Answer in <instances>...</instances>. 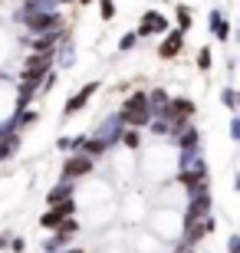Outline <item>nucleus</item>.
<instances>
[{
  "instance_id": "obj_4",
  "label": "nucleus",
  "mask_w": 240,
  "mask_h": 253,
  "mask_svg": "<svg viewBox=\"0 0 240 253\" xmlns=\"http://www.w3.org/2000/svg\"><path fill=\"white\" fill-rule=\"evenodd\" d=\"M49 66H53V53H33L23 63V76L27 79H40L43 73H49Z\"/></svg>"
},
{
  "instance_id": "obj_13",
  "label": "nucleus",
  "mask_w": 240,
  "mask_h": 253,
  "mask_svg": "<svg viewBox=\"0 0 240 253\" xmlns=\"http://www.w3.org/2000/svg\"><path fill=\"white\" fill-rule=\"evenodd\" d=\"M178 30H191V10L188 7H178Z\"/></svg>"
},
{
  "instance_id": "obj_9",
  "label": "nucleus",
  "mask_w": 240,
  "mask_h": 253,
  "mask_svg": "<svg viewBox=\"0 0 240 253\" xmlns=\"http://www.w3.org/2000/svg\"><path fill=\"white\" fill-rule=\"evenodd\" d=\"M17 145H20L17 135H3V138H0V158H10V155L17 151Z\"/></svg>"
},
{
  "instance_id": "obj_16",
  "label": "nucleus",
  "mask_w": 240,
  "mask_h": 253,
  "mask_svg": "<svg viewBox=\"0 0 240 253\" xmlns=\"http://www.w3.org/2000/svg\"><path fill=\"white\" fill-rule=\"evenodd\" d=\"M197 66H201V69H211V49H207V46L197 53Z\"/></svg>"
},
{
  "instance_id": "obj_2",
  "label": "nucleus",
  "mask_w": 240,
  "mask_h": 253,
  "mask_svg": "<svg viewBox=\"0 0 240 253\" xmlns=\"http://www.w3.org/2000/svg\"><path fill=\"white\" fill-rule=\"evenodd\" d=\"M161 112H165V119H168V122L185 125L188 119L194 115V102H191V99H175V102H168L165 109H161Z\"/></svg>"
},
{
  "instance_id": "obj_22",
  "label": "nucleus",
  "mask_w": 240,
  "mask_h": 253,
  "mask_svg": "<svg viewBox=\"0 0 240 253\" xmlns=\"http://www.w3.org/2000/svg\"><path fill=\"white\" fill-rule=\"evenodd\" d=\"M83 3H93V0H83Z\"/></svg>"
},
{
  "instance_id": "obj_24",
  "label": "nucleus",
  "mask_w": 240,
  "mask_h": 253,
  "mask_svg": "<svg viewBox=\"0 0 240 253\" xmlns=\"http://www.w3.org/2000/svg\"><path fill=\"white\" fill-rule=\"evenodd\" d=\"M63 3H69V0H63Z\"/></svg>"
},
{
  "instance_id": "obj_23",
  "label": "nucleus",
  "mask_w": 240,
  "mask_h": 253,
  "mask_svg": "<svg viewBox=\"0 0 240 253\" xmlns=\"http://www.w3.org/2000/svg\"><path fill=\"white\" fill-rule=\"evenodd\" d=\"M73 253H83V250H73Z\"/></svg>"
},
{
  "instance_id": "obj_5",
  "label": "nucleus",
  "mask_w": 240,
  "mask_h": 253,
  "mask_svg": "<svg viewBox=\"0 0 240 253\" xmlns=\"http://www.w3.org/2000/svg\"><path fill=\"white\" fill-rule=\"evenodd\" d=\"M168 30V20L158 13V10H145V17L139 23V37H151V33H165Z\"/></svg>"
},
{
  "instance_id": "obj_11",
  "label": "nucleus",
  "mask_w": 240,
  "mask_h": 253,
  "mask_svg": "<svg viewBox=\"0 0 240 253\" xmlns=\"http://www.w3.org/2000/svg\"><path fill=\"white\" fill-rule=\"evenodd\" d=\"M119 138L125 141V148H139V145H142V138H139V128H125V131L119 135Z\"/></svg>"
},
{
  "instance_id": "obj_6",
  "label": "nucleus",
  "mask_w": 240,
  "mask_h": 253,
  "mask_svg": "<svg viewBox=\"0 0 240 253\" xmlns=\"http://www.w3.org/2000/svg\"><path fill=\"white\" fill-rule=\"evenodd\" d=\"M185 46V30H171L165 40H161V46H158V56L161 59H175Z\"/></svg>"
},
{
  "instance_id": "obj_20",
  "label": "nucleus",
  "mask_w": 240,
  "mask_h": 253,
  "mask_svg": "<svg viewBox=\"0 0 240 253\" xmlns=\"http://www.w3.org/2000/svg\"><path fill=\"white\" fill-rule=\"evenodd\" d=\"M231 253H240V237H231Z\"/></svg>"
},
{
  "instance_id": "obj_7",
  "label": "nucleus",
  "mask_w": 240,
  "mask_h": 253,
  "mask_svg": "<svg viewBox=\"0 0 240 253\" xmlns=\"http://www.w3.org/2000/svg\"><path fill=\"white\" fill-rule=\"evenodd\" d=\"M93 171V158L89 155H73V158H66V165H63V174L66 178H83V174H89Z\"/></svg>"
},
{
  "instance_id": "obj_14",
  "label": "nucleus",
  "mask_w": 240,
  "mask_h": 253,
  "mask_svg": "<svg viewBox=\"0 0 240 253\" xmlns=\"http://www.w3.org/2000/svg\"><path fill=\"white\" fill-rule=\"evenodd\" d=\"M99 13L102 20H112L115 17V0H99Z\"/></svg>"
},
{
  "instance_id": "obj_17",
  "label": "nucleus",
  "mask_w": 240,
  "mask_h": 253,
  "mask_svg": "<svg viewBox=\"0 0 240 253\" xmlns=\"http://www.w3.org/2000/svg\"><path fill=\"white\" fill-rule=\"evenodd\" d=\"M135 40H139V33H129V37H122L119 46H122V49H132V46H135Z\"/></svg>"
},
{
  "instance_id": "obj_3",
  "label": "nucleus",
  "mask_w": 240,
  "mask_h": 253,
  "mask_svg": "<svg viewBox=\"0 0 240 253\" xmlns=\"http://www.w3.org/2000/svg\"><path fill=\"white\" fill-rule=\"evenodd\" d=\"M204 174H207L204 165H201V161H194L191 168H185L181 174H178V181L188 188V194H197V191H204Z\"/></svg>"
},
{
  "instance_id": "obj_19",
  "label": "nucleus",
  "mask_w": 240,
  "mask_h": 253,
  "mask_svg": "<svg viewBox=\"0 0 240 253\" xmlns=\"http://www.w3.org/2000/svg\"><path fill=\"white\" fill-rule=\"evenodd\" d=\"M224 102L231 105V109H234V105H237V99H234V92H231V89H227V92H224Z\"/></svg>"
},
{
  "instance_id": "obj_10",
  "label": "nucleus",
  "mask_w": 240,
  "mask_h": 253,
  "mask_svg": "<svg viewBox=\"0 0 240 253\" xmlns=\"http://www.w3.org/2000/svg\"><path fill=\"white\" fill-rule=\"evenodd\" d=\"M178 145H181L185 151H194V148H197V131H194V128L181 131V141H178Z\"/></svg>"
},
{
  "instance_id": "obj_21",
  "label": "nucleus",
  "mask_w": 240,
  "mask_h": 253,
  "mask_svg": "<svg viewBox=\"0 0 240 253\" xmlns=\"http://www.w3.org/2000/svg\"><path fill=\"white\" fill-rule=\"evenodd\" d=\"M178 253H191V250H188V247H185V250H178Z\"/></svg>"
},
{
  "instance_id": "obj_8",
  "label": "nucleus",
  "mask_w": 240,
  "mask_h": 253,
  "mask_svg": "<svg viewBox=\"0 0 240 253\" xmlns=\"http://www.w3.org/2000/svg\"><path fill=\"white\" fill-rule=\"evenodd\" d=\"M96 89H99V83H89L86 89H79V92H76L73 99L66 102V112H63V115H76V112H79V109H83V105H86V102H89V99L96 95Z\"/></svg>"
},
{
  "instance_id": "obj_18",
  "label": "nucleus",
  "mask_w": 240,
  "mask_h": 253,
  "mask_svg": "<svg viewBox=\"0 0 240 253\" xmlns=\"http://www.w3.org/2000/svg\"><path fill=\"white\" fill-rule=\"evenodd\" d=\"M37 119H40L37 112H27V115H20V122H23V125H33V122H37Z\"/></svg>"
},
{
  "instance_id": "obj_12",
  "label": "nucleus",
  "mask_w": 240,
  "mask_h": 253,
  "mask_svg": "<svg viewBox=\"0 0 240 253\" xmlns=\"http://www.w3.org/2000/svg\"><path fill=\"white\" fill-rule=\"evenodd\" d=\"M69 184H59L56 191H49V204H59V201H69Z\"/></svg>"
},
{
  "instance_id": "obj_1",
  "label": "nucleus",
  "mask_w": 240,
  "mask_h": 253,
  "mask_svg": "<svg viewBox=\"0 0 240 253\" xmlns=\"http://www.w3.org/2000/svg\"><path fill=\"white\" fill-rule=\"evenodd\" d=\"M155 119L151 115V109H148V95L145 92H135L125 99V105H122V122L129 125V128H142V125H148Z\"/></svg>"
},
{
  "instance_id": "obj_15",
  "label": "nucleus",
  "mask_w": 240,
  "mask_h": 253,
  "mask_svg": "<svg viewBox=\"0 0 240 253\" xmlns=\"http://www.w3.org/2000/svg\"><path fill=\"white\" fill-rule=\"evenodd\" d=\"M33 92H37V79H27V83L20 85V102H27Z\"/></svg>"
}]
</instances>
